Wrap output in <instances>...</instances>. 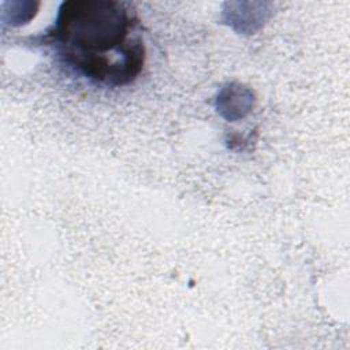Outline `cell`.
Segmentation results:
<instances>
[{
	"label": "cell",
	"mask_w": 350,
	"mask_h": 350,
	"mask_svg": "<svg viewBox=\"0 0 350 350\" xmlns=\"http://www.w3.org/2000/svg\"><path fill=\"white\" fill-rule=\"evenodd\" d=\"M135 11L113 0H70L41 37L64 66L93 83H131L145 63V45Z\"/></svg>",
	"instance_id": "1"
}]
</instances>
